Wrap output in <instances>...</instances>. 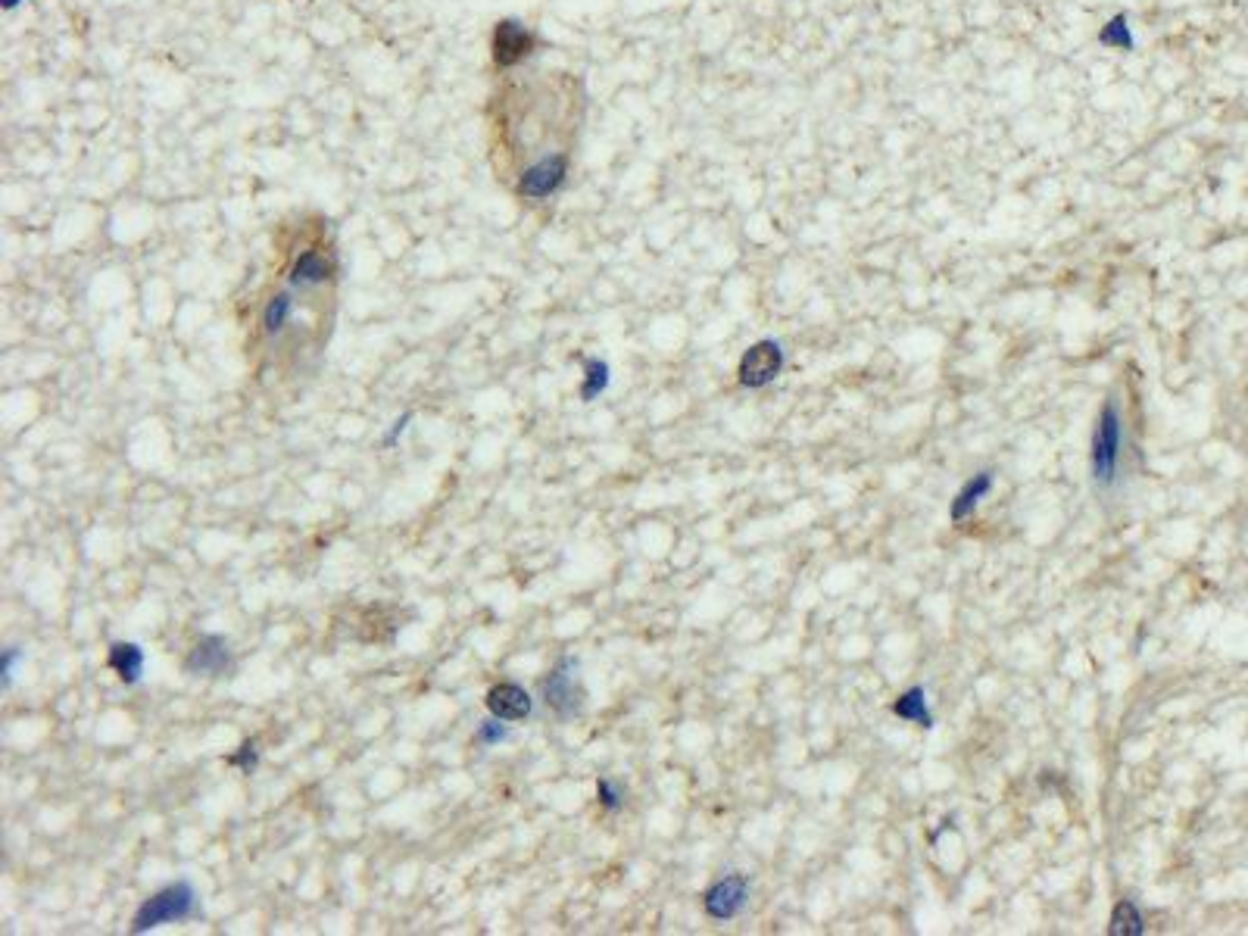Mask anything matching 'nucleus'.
<instances>
[{
    "instance_id": "nucleus-1",
    "label": "nucleus",
    "mask_w": 1248,
    "mask_h": 936,
    "mask_svg": "<svg viewBox=\"0 0 1248 936\" xmlns=\"http://www.w3.org/2000/svg\"><path fill=\"white\" fill-rule=\"evenodd\" d=\"M1121 462H1124V412H1121V403L1108 397L1099 409V422H1096V431H1092V450H1089L1092 481H1096V487L1111 490L1117 478H1121Z\"/></svg>"
},
{
    "instance_id": "nucleus-2",
    "label": "nucleus",
    "mask_w": 1248,
    "mask_h": 936,
    "mask_svg": "<svg viewBox=\"0 0 1248 936\" xmlns=\"http://www.w3.org/2000/svg\"><path fill=\"white\" fill-rule=\"evenodd\" d=\"M194 908H197L194 887H191L188 880H175V883H169V887H163L160 893H153L138 908V915L132 921V930L135 933H147V930H156V927H163V924L185 921V918L194 915Z\"/></svg>"
},
{
    "instance_id": "nucleus-3",
    "label": "nucleus",
    "mask_w": 1248,
    "mask_h": 936,
    "mask_svg": "<svg viewBox=\"0 0 1248 936\" xmlns=\"http://www.w3.org/2000/svg\"><path fill=\"white\" fill-rule=\"evenodd\" d=\"M578 668H581L578 659L565 656L543 678V702H546V709H550L562 721H571V718H578L584 712L587 690H584V681H581Z\"/></svg>"
},
{
    "instance_id": "nucleus-4",
    "label": "nucleus",
    "mask_w": 1248,
    "mask_h": 936,
    "mask_svg": "<svg viewBox=\"0 0 1248 936\" xmlns=\"http://www.w3.org/2000/svg\"><path fill=\"white\" fill-rule=\"evenodd\" d=\"M784 366H787L784 347H780L777 341H771V337H765V341L752 344L743 353L740 366H737V381L749 390H759V387L774 384L780 378V372H784Z\"/></svg>"
},
{
    "instance_id": "nucleus-5",
    "label": "nucleus",
    "mask_w": 1248,
    "mask_h": 936,
    "mask_svg": "<svg viewBox=\"0 0 1248 936\" xmlns=\"http://www.w3.org/2000/svg\"><path fill=\"white\" fill-rule=\"evenodd\" d=\"M749 896H752V880L737 871V874L715 880L712 887L702 893V908H706V915L712 921H731L746 912Z\"/></svg>"
},
{
    "instance_id": "nucleus-6",
    "label": "nucleus",
    "mask_w": 1248,
    "mask_h": 936,
    "mask_svg": "<svg viewBox=\"0 0 1248 936\" xmlns=\"http://www.w3.org/2000/svg\"><path fill=\"white\" fill-rule=\"evenodd\" d=\"M231 668V649L222 634H203L185 659L188 674H203V678H222Z\"/></svg>"
},
{
    "instance_id": "nucleus-7",
    "label": "nucleus",
    "mask_w": 1248,
    "mask_h": 936,
    "mask_svg": "<svg viewBox=\"0 0 1248 936\" xmlns=\"http://www.w3.org/2000/svg\"><path fill=\"white\" fill-rule=\"evenodd\" d=\"M484 706L493 718H500V721H525L534 712V699L522 684L503 681V684L487 690Z\"/></svg>"
},
{
    "instance_id": "nucleus-8",
    "label": "nucleus",
    "mask_w": 1248,
    "mask_h": 936,
    "mask_svg": "<svg viewBox=\"0 0 1248 936\" xmlns=\"http://www.w3.org/2000/svg\"><path fill=\"white\" fill-rule=\"evenodd\" d=\"M565 169H568V163H565V156H562V153L543 156L540 163H534L531 169H525L522 181H518V191H522L525 197H531V200H543V197H550L553 191H559V188H562V181H565Z\"/></svg>"
},
{
    "instance_id": "nucleus-9",
    "label": "nucleus",
    "mask_w": 1248,
    "mask_h": 936,
    "mask_svg": "<svg viewBox=\"0 0 1248 936\" xmlns=\"http://www.w3.org/2000/svg\"><path fill=\"white\" fill-rule=\"evenodd\" d=\"M531 47H534L531 32L515 19H503L497 25V32H493V60H497V66L522 63L531 54Z\"/></svg>"
},
{
    "instance_id": "nucleus-10",
    "label": "nucleus",
    "mask_w": 1248,
    "mask_h": 936,
    "mask_svg": "<svg viewBox=\"0 0 1248 936\" xmlns=\"http://www.w3.org/2000/svg\"><path fill=\"white\" fill-rule=\"evenodd\" d=\"M993 484H996V478H993V472H977L971 481H965L961 484V490L955 493V500H952V506H949V518L958 525V522H968V518L980 509V503L990 497V490H993Z\"/></svg>"
},
{
    "instance_id": "nucleus-11",
    "label": "nucleus",
    "mask_w": 1248,
    "mask_h": 936,
    "mask_svg": "<svg viewBox=\"0 0 1248 936\" xmlns=\"http://www.w3.org/2000/svg\"><path fill=\"white\" fill-rule=\"evenodd\" d=\"M110 668L116 671V678L122 681V684H128V687H135L138 681H141V674H144V649L138 646V643H128V640H119V643H113L110 646Z\"/></svg>"
},
{
    "instance_id": "nucleus-12",
    "label": "nucleus",
    "mask_w": 1248,
    "mask_h": 936,
    "mask_svg": "<svg viewBox=\"0 0 1248 936\" xmlns=\"http://www.w3.org/2000/svg\"><path fill=\"white\" fill-rule=\"evenodd\" d=\"M893 715H896V718H902V721H908V724H918V727H924V731H930V727L936 724V721H933V712H930V706H927V690H924V687H912V690H905V693L893 702Z\"/></svg>"
},
{
    "instance_id": "nucleus-13",
    "label": "nucleus",
    "mask_w": 1248,
    "mask_h": 936,
    "mask_svg": "<svg viewBox=\"0 0 1248 936\" xmlns=\"http://www.w3.org/2000/svg\"><path fill=\"white\" fill-rule=\"evenodd\" d=\"M1108 933L1111 936H1142L1146 933V918H1142L1139 905L1133 899H1121L1114 905L1111 921H1108Z\"/></svg>"
},
{
    "instance_id": "nucleus-14",
    "label": "nucleus",
    "mask_w": 1248,
    "mask_h": 936,
    "mask_svg": "<svg viewBox=\"0 0 1248 936\" xmlns=\"http://www.w3.org/2000/svg\"><path fill=\"white\" fill-rule=\"evenodd\" d=\"M331 275V263L322 256V253H316V250H306L303 256H297V263H294V269H291V281L297 284V288H309V284H322L325 278Z\"/></svg>"
},
{
    "instance_id": "nucleus-15",
    "label": "nucleus",
    "mask_w": 1248,
    "mask_h": 936,
    "mask_svg": "<svg viewBox=\"0 0 1248 936\" xmlns=\"http://www.w3.org/2000/svg\"><path fill=\"white\" fill-rule=\"evenodd\" d=\"M612 375H609V362L603 359H587L584 362V381H581V400L593 403L600 394H606Z\"/></svg>"
},
{
    "instance_id": "nucleus-16",
    "label": "nucleus",
    "mask_w": 1248,
    "mask_h": 936,
    "mask_svg": "<svg viewBox=\"0 0 1248 936\" xmlns=\"http://www.w3.org/2000/svg\"><path fill=\"white\" fill-rule=\"evenodd\" d=\"M291 312H294L291 297H288V294H275V297L269 300L266 312H263V325H266V331H269V334H278L284 325L291 322Z\"/></svg>"
},
{
    "instance_id": "nucleus-17",
    "label": "nucleus",
    "mask_w": 1248,
    "mask_h": 936,
    "mask_svg": "<svg viewBox=\"0 0 1248 936\" xmlns=\"http://www.w3.org/2000/svg\"><path fill=\"white\" fill-rule=\"evenodd\" d=\"M1099 41L1105 47H1114V50H1133V32L1127 25V16H1114L1099 32Z\"/></svg>"
},
{
    "instance_id": "nucleus-18",
    "label": "nucleus",
    "mask_w": 1248,
    "mask_h": 936,
    "mask_svg": "<svg viewBox=\"0 0 1248 936\" xmlns=\"http://www.w3.org/2000/svg\"><path fill=\"white\" fill-rule=\"evenodd\" d=\"M509 737V731H506V721H500V718H487V721H481L478 724V731H475V740L481 743V746H497V743H503Z\"/></svg>"
},
{
    "instance_id": "nucleus-19",
    "label": "nucleus",
    "mask_w": 1248,
    "mask_h": 936,
    "mask_svg": "<svg viewBox=\"0 0 1248 936\" xmlns=\"http://www.w3.org/2000/svg\"><path fill=\"white\" fill-rule=\"evenodd\" d=\"M596 799H600V805H603L606 812H618L621 805H624V790L615 784V780L603 777L600 784H596Z\"/></svg>"
},
{
    "instance_id": "nucleus-20",
    "label": "nucleus",
    "mask_w": 1248,
    "mask_h": 936,
    "mask_svg": "<svg viewBox=\"0 0 1248 936\" xmlns=\"http://www.w3.org/2000/svg\"><path fill=\"white\" fill-rule=\"evenodd\" d=\"M228 765H231V768H241L244 774H253V771H256V765H259V749H256V743H253V740L241 743V749H238V752H231V756H228Z\"/></svg>"
},
{
    "instance_id": "nucleus-21",
    "label": "nucleus",
    "mask_w": 1248,
    "mask_h": 936,
    "mask_svg": "<svg viewBox=\"0 0 1248 936\" xmlns=\"http://www.w3.org/2000/svg\"><path fill=\"white\" fill-rule=\"evenodd\" d=\"M22 659V653L16 646H10L4 656H0V674H4V690H10L13 687V671H16V662Z\"/></svg>"
},
{
    "instance_id": "nucleus-22",
    "label": "nucleus",
    "mask_w": 1248,
    "mask_h": 936,
    "mask_svg": "<svg viewBox=\"0 0 1248 936\" xmlns=\"http://www.w3.org/2000/svg\"><path fill=\"white\" fill-rule=\"evenodd\" d=\"M409 422H412V412L400 415V419L394 422V428H390V431H387V437H384V447H394V444H397V437H400V434L406 431V425H409Z\"/></svg>"
}]
</instances>
